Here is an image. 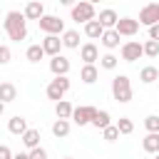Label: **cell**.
<instances>
[{
    "label": "cell",
    "mask_w": 159,
    "mask_h": 159,
    "mask_svg": "<svg viewBox=\"0 0 159 159\" xmlns=\"http://www.w3.org/2000/svg\"><path fill=\"white\" fill-rule=\"evenodd\" d=\"M149 40H157V42H159V22L149 27Z\"/></svg>",
    "instance_id": "35"
},
{
    "label": "cell",
    "mask_w": 159,
    "mask_h": 159,
    "mask_svg": "<svg viewBox=\"0 0 159 159\" xmlns=\"http://www.w3.org/2000/svg\"><path fill=\"white\" fill-rule=\"evenodd\" d=\"M142 55H144V52H142V42L129 40V42L122 45V60H124V62H137Z\"/></svg>",
    "instance_id": "8"
},
{
    "label": "cell",
    "mask_w": 159,
    "mask_h": 159,
    "mask_svg": "<svg viewBox=\"0 0 159 159\" xmlns=\"http://www.w3.org/2000/svg\"><path fill=\"white\" fill-rule=\"evenodd\" d=\"M2 112H5V104H2V102H0V114H2Z\"/></svg>",
    "instance_id": "39"
},
{
    "label": "cell",
    "mask_w": 159,
    "mask_h": 159,
    "mask_svg": "<svg viewBox=\"0 0 159 159\" xmlns=\"http://www.w3.org/2000/svg\"><path fill=\"white\" fill-rule=\"evenodd\" d=\"M60 2H62V5H75L77 0H60Z\"/></svg>",
    "instance_id": "38"
},
{
    "label": "cell",
    "mask_w": 159,
    "mask_h": 159,
    "mask_svg": "<svg viewBox=\"0 0 159 159\" xmlns=\"http://www.w3.org/2000/svg\"><path fill=\"white\" fill-rule=\"evenodd\" d=\"M65 159H72V157H65Z\"/></svg>",
    "instance_id": "42"
},
{
    "label": "cell",
    "mask_w": 159,
    "mask_h": 159,
    "mask_svg": "<svg viewBox=\"0 0 159 159\" xmlns=\"http://www.w3.org/2000/svg\"><path fill=\"white\" fill-rule=\"evenodd\" d=\"M12 99H17L15 84H12V82H0V102L7 104V102H12Z\"/></svg>",
    "instance_id": "17"
},
{
    "label": "cell",
    "mask_w": 159,
    "mask_h": 159,
    "mask_svg": "<svg viewBox=\"0 0 159 159\" xmlns=\"http://www.w3.org/2000/svg\"><path fill=\"white\" fill-rule=\"evenodd\" d=\"M52 134H55L57 139L67 137V134H70V119H57V122L52 124Z\"/></svg>",
    "instance_id": "26"
},
{
    "label": "cell",
    "mask_w": 159,
    "mask_h": 159,
    "mask_svg": "<svg viewBox=\"0 0 159 159\" xmlns=\"http://www.w3.org/2000/svg\"><path fill=\"white\" fill-rule=\"evenodd\" d=\"M20 139H22V144H25L27 149H35V147H40V132H37V129H27V132H25Z\"/></svg>",
    "instance_id": "24"
},
{
    "label": "cell",
    "mask_w": 159,
    "mask_h": 159,
    "mask_svg": "<svg viewBox=\"0 0 159 159\" xmlns=\"http://www.w3.org/2000/svg\"><path fill=\"white\" fill-rule=\"evenodd\" d=\"M117 62H119V60H117L112 52H107V55H102V57H99V67H104V70H114V67H117Z\"/></svg>",
    "instance_id": "30"
},
{
    "label": "cell",
    "mask_w": 159,
    "mask_h": 159,
    "mask_svg": "<svg viewBox=\"0 0 159 159\" xmlns=\"http://www.w3.org/2000/svg\"><path fill=\"white\" fill-rule=\"evenodd\" d=\"M27 154H30V159H47V152H45L42 147H35V149H30Z\"/></svg>",
    "instance_id": "34"
},
{
    "label": "cell",
    "mask_w": 159,
    "mask_h": 159,
    "mask_svg": "<svg viewBox=\"0 0 159 159\" xmlns=\"http://www.w3.org/2000/svg\"><path fill=\"white\" fill-rule=\"evenodd\" d=\"M99 40H102V45H104L107 50H114V47H119V35H117V30H114V27H112V30H104Z\"/></svg>",
    "instance_id": "20"
},
{
    "label": "cell",
    "mask_w": 159,
    "mask_h": 159,
    "mask_svg": "<svg viewBox=\"0 0 159 159\" xmlns=\"http://www.w3.org/2000/svg\"><path fill=\"white\" fill-rule=\"evenodd\" d=\"M72 104L67 102V99H60L57 104H55V114H57V119H70L72 117Z\"/></svg>",
    "instance_id": "23"
},
{
    "label": "cell",
    "mask_w": 159,
    "mask_h": 159,
    "mask_svg": "<svg viewBox=\"0 0 159 159\" xmlns=\"http://www.w3.org/2000/svg\"><path fill=\"white\" fill-rule=\"evenodd\" d=\"M114 30H117L119 37H132V35L139 32V20H134V17H119L117 25H114Z\"/></svg>",
    "instance_id": "6"
},
{
    "label": "cell",
    "mask_w": 159,
    "mask_h": 159,
    "mask_svg": "<svg viewBox=\"0 0 159 159\" xmlns=\"http://www.w3.org/2000/svg\"><path fill=\"white\" fill-rule=\"evenodd\" d=\"M37 25H40V30H42L45 35H62V32H65V22H62V17H57V15H42V17L37 20Z\"/></svg>",
    "instance_id": "3"
},
{
    "label": "cell",
    "mask_w": 159,
    "mask_h": 159,
    "mask_svg": "<svg viewBox=\"0 0 159 159\" xmlns=\"http://www.w3.org/2000/svg\"><path fill=\"white\" fill-rule=\"evenodd\" d=\"M102 32H104V27L99 25V20H97V17H94V20H89V22H84V35H87V37L99 40V37H102Z\"/></svg>",
    "instance_id": "18"
},
{
    "label": "cell",
    "mask_w": 159,
    "mask_h": 159,
    "mask_svg": "<svg viewBox=\"0 0 159 159\" xmlns=\"http://www.w3.org/2000/svg\"><path fill=\"white\" fill-rule=\"evenodd\" d=\"M89 124H94L97 129H104V127H109V124H112V117H109V112H104V109H97Z\"/></svg>",
    "instance_id": "22"
},
{
    "label": "cell",
    "mask_w": 159,
    "mask_h": 159,
    "mask_svg": "<svg viewBox=\"0 0 159 159\" xmlns=\"http://www.w3.org/2000/svg\"><path fill=\"white\" fill-rule=\"evenodd\" d=\"M80 57L84 60V65H94V62L99 60V50H97V45H94V42H84V45L80 47Z\"/></svg>",
    "instance_id": "12"
},
{
    "label": "cell",
    "mask_w": 159,
    "mask_h": 159,
    "mask_svg": "<svg viewBox=\"0 0 159 159\" xmlns=\"http://www.w3.org/2000/svg\"><path fill=\"white\" fill-rule=\"evenodd\" d=\"M117 129H119V134H132L134 132V122L129 117H119L117 119Z\"/></svg>",
    "instance_id": "28"
},
{
    "label": "cell",
    "mask_w": 159,
    "mask_h": 159,
    "mask_svg": "<svg viewBox=\"0 0 159 159\" xmlns=\"http://www.w3.org/2000/svg\"><path fill=\"white\" fill-rule=\"evenodd\" d=\"M5 32H7V37L15 40V42L25 40V37H27V20H25V15L17 12V10H10V12L5 15Z\"/></svg>",
    "instance_id": "1"
},
{
    "label": "cell",
    "mask_w": 159,
    "mask_h": 159,
    "mask_svg": "<svg viewBox=\"0 0 159 159\" xmlns=\"http://www.w3.org/2000/svg\"><path fill=\"white\" fill-rule=\"evenodd\" d=\"M72 20L75 22H89V20H94V5L92 2H87V0H80V2H75L72 5Z\"/></svg>",
    "instance_id": "4"
},
{
    "label": "cell",
    "mask_w": 159,
    "mask_h": 159,
    "mask_svg": "<svg viewBox=\"0 0 159 159\" xmlns=\"http://www.w3.org/2000/svg\"><path fill=\"white\" fill-rule=\"evenodd\" d=\"M87 2H92V5H94V2H99V0H87Z\"/></svg>",
    "instance_id": "40"
},
{
    "label": "cell",
    "mask_w": 159,
    "mask_h": 159,
    "mask_svg": "<svg viewBox=\"0 0 159 159\" xmlns=\"http://www.w3.org/2000/svg\"><path fill=\"white\" fill-rule=\"evenodd\" d=\"M12 159H30V154H25V152H17V154H12Z\"/></svg>",
    "instance_id": "37"
},
{
    "label": "cell",
    "mask_w": 159,
    "mask_h": 159,
    "mask_svg": "<svg viewBox=\"0 0 159 159\" xmlns=\"http://www.w3.org/2000/svg\"><path fill=\"white\" fill-rule=\"evenodd\" d=\"M142 52H144L147 57H157V55H159V42H157V40H147V42L142 45Z\"/></svg>",
    "instance_id": "29"
},
{
    "label": "cell",
    "mask_w": 159,
    "mask_h": 159,
    "mask_svg": "<svg viewBox=\"0 0 159 159\" xmlns=\"http://www.w3.org/2000/svg\"><path fill=\"white\" fill-rule=\"evenodd\" d=\"M97 20H99V25H102L104 30H112V27L117 25L119 15H117V12L112 10V7H107V10H102V12H99V17H97Z\"/></svg>",
    "instance_id": "14"
},
{
    "label": "cell",
    "mask_w": 159,
    "mask_h": 159,
    "mask_svg": "<svg viewBox=\"0 0 159 159\" xmlns=\"http://www.w3.org/2000/svg\"><path fill=\"white\" fill-rule=\"evenodd\" d=\"M25 57H27V62H40V60L45 57L42 45H30V47H27V52H25Z\"/></svg>",
    "instance_id": "27"
},
{
    "label": "cell",
    "mask_w": 159,
    "mask_h": 159,
    "mask_svg": "<svg viewBox=\"0 0 159 159\" xmlns=\"http://www.w3.org/2000/svg\"><path fill=\"white\" fill-rule=\"evenodd\" d=\"M139 80H142L144 84H152V82H157V80H159V70L149 65V67H144V70L139 72Z\"/></svg>",
    "instance_id": "25"
},
{
    "label": "cell",
    "mask_w": 159,
    "mask_h": 159,
    "mask_svg": "<svg viewBox=\"0 0 159 159\" xmlns=\"http://www.w3.org/2000/svg\"><path fill=\"white\" fill-rule=\"evenodd\" d=\"M45 92H47V97H50V99L60 102V99L70 92V80H67V77H55V80L47 84V89H45Z\"/></svg>",
    "instance_id": "5"
},
{
    "label": "cell",
    "mask_w": 159,
    "mask_h": 159,
    "mask_svg": "<svg viewBox=\"0 0 159 159\" xmlns=\"http://www.w3.org/2000/svg\"><path fill=\"white\" fill-rule=\"evenodd\" d=\"M10 57H12L10 47H7V45H0V65H7V62H10Z\"/></svg>",
    "instance_id": "33"
},
{
    "label": "cell",
    "mask_w": 159,
    "mask_h": 159,
    "mask_svg": "<svg viewBox=\"0 0 159 159\" xmlns=\"http://www.w3.org/2000/svg\"><path fill=\"white\" fill-rule=\"evenodd\" d=\"M94 112H97V109H94V107H89V104H84V107H75V109H72V117H70V119H72L75 124L84 127V124H89V122H92Z\"/></svg>",
    "instance_id": "9"
},
{
    "label": "cell",
    "mask_w": 159,
    "mask_h": 159,
    "mask_svg": "<svg viewBox=\"0 0 159 159\" xmlns=\"http://www.w3.org/2000/svg\"><path fill=\"white\" fill-rule=\"evenodd\" d=\"M112 97L122 104H127L132 99V84H129V77L127 75H117L112 80Z\"/></svg>",
    "instance_id": "2"
},
{
    "label": "cell",
    "mask_w": 159,
    "mask_h": 159,
    "mask_svg": "<svg viewBox=\"0 0 159 159\" xmlns=\"http://www.w3.org/2000/svg\"><path fill=\"white\" fill-rule=\"evenodd\" d=\"M50 72H52L55 77H67V72H70V60L62 57V55H55V57L50 60Z\"/></svg>",
    "instance_id": "10"
},
{
    "label": "cell",
    "mask_w": 159,
    "mask_h": 159,
    "mask_svg": "<svg viewBox=\"0 0 159 159\" xmlns=\"http://www.w3.org/2000/svg\"><path fill=\"white\" fill-rule=\"evenodd\" d=\"M7 129H10V134L22 137V134L27 132V119H25V117H20V114H15V117L7 122Z\"/></svg>",
    "instance_id": "15"
},
{
    "label": "cell",
    "mask_w": 159,
    "mask_h": 159,
    "mask_svg": "<svg viewBox=\"0 0 159 159\" xmlns=\"http://www.w3.org/2000/svg\"><path fill=\"white\" fill-rule=\"evenodd\" d=\"M22 15H25V20H40V17L45 15V7H42V2H40V0H30Z\"/></svg>",
    "instance_id": "13"
},
{
    "label": "cell",
    "mask_w": 159,
    "mask_h": 159,
    "mask_svg": "<svg viewBox=\"0 0 159 159\" xmlns=\"http://www.w3.org/2000/svg\"><path fill=\"white\" fill-rule=\"evenodd\" d=\"M62 47L77 50V47H80V32H77V30H65V32H62Z\"/></svg>",
    "instance_id": "19"
},
{
    "label": "cell",
    "mask_w": 159,
    "mask_h": 159,
    "mask_svg": "<svg viewBox=\"0 0 159 159\" xmlns=\"http://www.w3.org/2000/svg\"><path fill=\"white\" fill-rule=\"evenodd\" d=\"M102 137H104L107 142H117V139H119V129H117V124L104 127V129H102Z\"/></svg>",
    "instance_id": "31"
},
{
    "label": "cell",
    "mask_w": 159,
    "mask_h": 159,
    "mask_svg": "<svg viewBox=\"0 0 159 159\" xmlns=\"http://www.w3.org/2000/svg\"><path fill=\"white\" fill-rule=\"evenodd\" d=\"M142 149L147 154H157L159 152V132H149L144 139H142Z\"/></svg>",
    "instance_id": "16"
},
{
    "label": "cell",
    "mask_w": 159,
    "mask_h": 159,
    "mask_svg": "<svg viewBox=\"0 0 159 159\" xmlns=\"http://www.w3.org/2000/svg\"><path fill=\"white\" fill-rule=\"evenodd\" d=\"M0 159H12V152H10V147L0 144Z\"/></svg>",
    "instance_id": "36"
},
{
    "label": "cell",
    "mask_w": 159,
    "mask_h": 159,
    "mask_svg": "<svg viewBox=\"0 0 159 159\" xmlns=\"http://www.w3.org/2000/svg\"><path fill=\"white\" fill-rule=\"evenodd\" d=\"M97 77H99V70H97L94 65H84V67L80 70V80H82L84 84H92V82H97Z\"/></svg>",
    "instance_id": "21"
},
{
    "label": "cell",
    "mask_w": 159,
    "mask_h": 159,
    "mask_svg": "<svg viewBox=\"0 0 159 159\" xmlns=\"http://www.w3.org/2000/svg\"><path fill=\"white\" fill-rule=\"evenodd\" d=\"M40 45H42V50H45V55H50V57H55V55H60V47H62V40H60V35H45V40H42Z\"/></svg>",
    "instance_id": "11"
},
{
    "label": "cell",
    "mask_w": 159,
    "mask_h": 159,
    "mask_svg": "<svg viewBox=\"0 0 159 159\" xmlns=\"http://www.w3.org/2000/svg\"><path fill=\"white\" fill-rule=\"evenodd\" d=\"M144 127H147V132H159V114L144 117Z\"/></svg>",
    "instance_id": "32"
},
{
    "label": "cell",
    "mask_w": 159,
    "mask_h": 159,
    "mask_svg": "<svg viewBox=\"0 0 159 159\" xmlns=\"http://www.w3.org/2000/svg\"><path fill=\"white\" fill-rule=\"evenodd\" d=\"M157 22H159V2H149V5H144V7L139 10V25L152 27V25H157Z\"/></svg>",
    "instance_id": "7"
},
{
    "label": "cell",
    "mask_w": 159,
    "mask_h": 159,
    "mask_svg": "<svg viewBox=\"0 0 159 159\" xmlns=\"http://www.w3.org/2000/svg\"><path fill=\"white\" fill-rule=\"evenodd\" d=\"M154 159H159V152H157V154H154Z\"/></svg>",
    "instance_id": "41"
}]
</instances>
